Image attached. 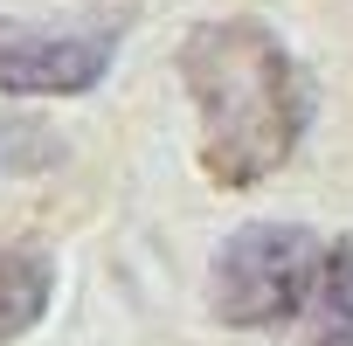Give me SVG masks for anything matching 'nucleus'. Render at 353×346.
Wrapping results in <instances>:
<instances>
[{
    "label": "nucleus",
    "instance_id": "obj_1",
    "mask_svg": "<svg viewBox=\"0 0 353 346\" xmlns=\"http://www.w3.org/2000/svg\"><path fill=\"white\" fill-rule=\"evenodd\" d=\"M181 83L201 118V173L215 187H256L298 152L312 125V77L263 21H201L181 42Z\"/></svg>",
    "mask_w": 353,
    "mask_h": 346
},
{
    "label": "nucleus",
    "instance_id": "obj_2",
    "mask_svg": "<svg viewBox=\"0 0 353 346\" xmlns=\"http://www.w3.org/2000/svg\"><path fill=\"white\" fill-rule=\"evenodd\" d=\"M325 243L298 222H250L215 250L208 270V312L236 332H270L284 318L305 312L312 284H319Z\"/></svg>",
    "mask_w": 353,
    "mask_h": 346
},
{
    "label": "nucleus",
    "instance_id": "obj_3",
    "mask_svg": "<svg viewBox=\"0 0 353 346\" xmlns=\"http://www.w3.org/2000/svg\"><path fill=\"white\" fill-rule=\"evenodd\" d=\"M111 70L104 28H35L0 21V97H83Z\"/></svg>",
    "mask_w": 353,
    "mask_h": 346
},
{
    "label": "nucleus",
    "instance_id": "obj_4",
    "mask_svg": "<svg viewBox=\"0 0 353 346\" xmlns=\"http://www.w3.org/2000/svg\"><path fill=\"white\" fill-rule=\"evenodd\" d=\"M49 298H56L49 256L28 243H0V339H21L28 325H42Z\"/></svg>",
    "mask_w": 353,
    "mask_h": 346
},
{
    "label": "nucleus",
    "instance_id": "obj_5",
    "mask_svg": "<svg viewBox=\"0 0 353 346\" xmlns=\"http://www.w3.org/2000/svg\"><path fill=\"white\" fill-rule=\"evenodd\" d=\"M312 346H353V243H332L312 284Z\"/></svg>",
    "mask_w": 353,
    "mask_h": 346
},
{
    "label": "nucleus",
    "instance_id": "obj_6",
    "mask_svg": "<svg viewBox=\"0 0 353 346\" xmlns=\"http://www.w3.org/2000/svg\"><path fill=\"white\" fill-rule=\"evenodd\" d=\"M63 159V139L35 118H14V111H0V173H42Z\"/></svg>",
    "mask_w": 353,
    "mask_h": 346
}]
</instances>
